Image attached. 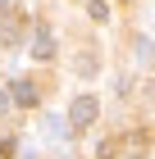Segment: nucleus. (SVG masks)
<instances>
[{
    "instance_id": "1",
    "label": "nucleus",
    "mask_w": 155,
    "mask_h": 159,
    "mask_svg": "<svg viewBox=\"0 0 155 159\" xmlns=\"http://www.w3.org/2000/svg\"><path fill=\"white\" fill-rule=\"evenodd\" d=\"M96 114H100L96 96H78V100L69 105V127H73V132H87V127L96 123Z\"/></svg>"
},
{
    "instance_id": "2",
    "label": "nucleus",
    "mask_w": 155,
    "mask_h": 159,
    "mask_svg": "<svg viewBox=\"0 0 155 159\" xmlns=\"http://www.w3.org/2000/svg\"><path fill=\"white\" fill-rule=\"evenodd\" d=\"M9 100H14V105H23V109H32L36 100H41V91H36V82H32V77H14Z\"/></svg>"
},
{
    "instance_id": "3",
    "label": "nucleus",
    "mask_w": 155,
    "mask_h": 159,
    "mask_svg": "<svg viewBox=\"0 0 155 159\" xmlns=\"http://www.w3.org/2000/svg\"><path fill=\"white\" fill-rule=\"evenodd\" d=\"M32 59H55V32L46 23H36V32H32Z\"/></svg>"
},
{
    "instance_id": "4",
    "label": "nucleus",
    "mask_w": 155,
    "mask_h": 159,
    "mask_svg": "<svg viewBox=\"0 0 155 159\" xmlns=\"http://www.w3.org/2000/svg\"><path fill=\"white\" fill-rule=\"evenodd\" d=\"M46 136H50V141H60V146H69V136H73L69 118H46Z\"/></svg>"
},
{
    "instance_id": "5",
    "label": "nucleus",
    "mask_w": 155,
    "mask_h": 159,
    "mask_svg": "<svg viewBox=\"0 0 155 159\" xmlns=\"http://www.w3.org/2000/svg\"><path fill=\"white\" fill-rule=\"evenodd\" d=\"M87 14H91L96 23H105V18H109V9H105V0H87Z\"/></svg>"
},
{
    "instance_id": "6",
    "label": "nucleus",
    "mask_w": 155,
    "mask_h": 159,
    "mask_svg": "<svg viewBox=\"0 0 155 159\" xmlns=\"http://www.w3.org/2000/svg\"><path fill=\"white\" fill-rule=\"evenodd\" d=\"M0 41H18V27H14L9 18H5V23H0Z\"/></svg>"
},
{
    "instance_id": "7",
    "label": "nucleus",
    "mask_w": 155,
    "mask_h": 159,
    "mask_svg": "<svg viewBox=\"0 0 155 159\" xmlns=\"http://www.w3.org/2000/svg\"><path fill=\"white\" fill-rule=\"evenodd\" d=\"M9 155H14V141H9L5 132H0V159H9Z\"/></svg>"
},
{
    "instance_id": "8",
    "label": "nucleus",
    "mask_w": 155,
    "mask_h": 159,
    "mask_svg": "<svg viewBox=\"0 0 155 159\" xmlns=\"http://www.w3.org/2000/svg\"><path fill=\"white\" fill-rule=\"evenodd\" d=\"M5 9H9V0H0V14H5Z\"/></svg>"
},
{
    "instance_id": "9",
    "label": "nucleus",
    "mask_w": 155,
    "mask_h": 159,
    "mask_svg": "<svg viewBox=\"0 0 155 159\" xmlns=\"http://www.w3.org/2000/svg\"><path fill=\"white\" fill-rule=\"evenodd\" d=\"M123 159H142V155H123Z\"/></svg>"
}]
</instances>
